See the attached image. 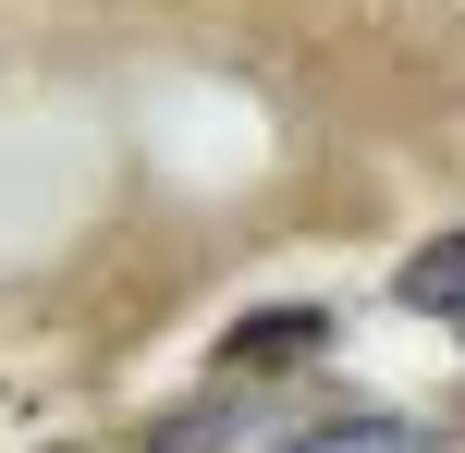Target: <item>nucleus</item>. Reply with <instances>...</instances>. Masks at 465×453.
Instances as JSON below:
<instances>
[{
	"instance_id": "f257e3e1",
	"label": "nucleus",
	"mask_w": 465,
	"mask_h": 453,
	"mask_svg": "<svg viewBox=\"0 0 465 453\" xmlns=\"http://www.w3.org/2000/svg\"><path fill=\"white\" fill-rule=\"evenodd\" d=\"M404 307L465 319V233H441V245H417V258H404Z\"/></svg>"
},
{
	"instance_id": "7ed1b4c3",
	"label": "nucleus",
	"mask_w": 465,
	"mask_h": 453,
	"mask_svg": "<svg viewBox=\"0 0 465 453\" xmlns=\"http://www.w3.org/2000/svg\"><path fill=\"white\" fill-rule=\"evenodd\" d=\"M294 453H417V429H392V417H343V429H306Z\"/></svg>"
},
{
	"instance_id": "f03ea898",
	"label": "nucleus",
	"mask_w": 465,
	"mask_h": 453,
	"mask_svg": "<svg viewBox=\"0 0 465 453\" xmlns=\"http://www.w3.org/2000/svg\"><path fill=\"white\" fill-rule=\"evenodd\" d=\"M319 343V307H294V319H245L232 331V368H270V356H306Z\"/></svg>"
}]
</instances>
